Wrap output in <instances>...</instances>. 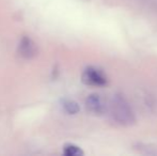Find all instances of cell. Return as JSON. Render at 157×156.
<instances>
[{
  "label": "cell",
  "instance_id": "1",
  "mask_svg": "<svg viewBox=\"0 0 157 156\" xmlns=\"http://www.w3.org/2000/svg\"><path fill=\"white\" fill-rule=\"evenodd\" d=\"M112 116L113 118L122 125H132L136 122L134 111L130 105L121 94L114 95L112 100Z\"/></svg>",
  "mask_w": 157,
  "mask_h": 156
},
{
  "label": "cell",
  "instance_id": "2",
  "mask_svg": "<svg viewBox=\"0 0 157 156\" xmlns=\"http://www.w3.org/2000/svg\"><path fill=\"white\" fill-rule=\"evenodd\" d=\"M81 81L91 87H104L108 83V78L101 70L95 67H88L81 74Z\"/></svg>",
  "mask_w": 157,
  "mask_h": 156
},
{
  "label": "cell",
  "instance_id": "3",
  "mask_svg": "<svg viewBox=\"0 0 157 156\" xmlns=\"http://www.w3.org/2000/svg\"><path fill=\"white\" fill-rule=\"evenodd\" d=\"M17 52L24 59H33L39 54V47L31 38L24 36L18 43Z\"/></svg>",
  "mask_w": 157,
  "mask_h": 156
},
{
  "label": "cell",
  "instance_id": "4",
  "mask_svg": "<svg viewBox=\"0 0 157 156\" xmlns=\"http://www.w3.org/2000/svg\"><path fill=\"white\" fill-rule=\"evenodd\" d=\"M86 107L92 113L101 115L105 111V104L98 94H91L86 100Z\"/></svg>",
  "mask_w": 157,
  "mask_h": 156
},
{
  "label": "cell",
  "instance_id": "5",
  "mask_svg": "<svg viewBox=\"0 0 157 156\" xmlns=\"http://www.w3.org/2000/svg\"><path fill=\"white\" fill-rule=\"evenodd\" d=\"M62 108L68 115H77L80 111V106L77 102L73 100H62Z\"/></svg>",
  "mask_w": 157,
  "mask_h": 156
},
{
  "label": "cell",
  "instance_id": "6",
  "mask_svg": "<svg viewBox=\"0 0 157 156\" xmlns=\"http://www.w3.org/2000/svg\"><path fill=\"white\" fill-rule=\"evenodd\" d=\"M63 154L65 156H82L85 152L76 144L66 143L63 146Z\"/></svg>",
  "mask_w": 157,
  "mask_h": 156
}]
</instances>
